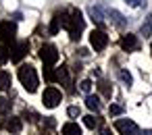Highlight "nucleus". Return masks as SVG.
Instances as JSON below:
<instances>
[{"label":"nucleus","mask_w":152,"mask_h":135,"mask_svg":"<svg viewBox=\"0 0 152 135\" xmlns=\"http://www.w3.org/2000/svg\"><path fill=\"white\" fill-rule=\"evenodd\" d=\"M65 27H67L71 40H79V38H81V31H83V27H86V21H83V17H81V11L71 9V11L67 13V23H65Z\"/></svg>","instance_id":"nucleus-1"},{"label":"nucleus","mask_w":152,"mask_h":135,"mask_svg":"<svg viewBox=\"0 0 152 135\" xmlns=\"http://www.w3.org/2000/svg\"><path fill=\"white\" fill-rule=\"evenodd\" d=\"M19 81L23 83V87H25L29 94H34V91L38 89V85H40L38 73H36V69H34L31 65H21V67H19Z\"/></svg>","instance_id":"nucleus-2"},{"label":"nucleus","mask_w":152,"mask_h":135,"mask_svg":"<svg viewBox=\"0 0 152 135\" xmlns=\"http://www.w3.org/2000/svg\"><path fill=\"white\" fill-rule=\"evenodd\" d=\"M15 36H17V25L11 21H2L0 23V42L2 44H15Z\"/></svg>","instance_id":"nucleus-3"},{"label":"nucleus","mask_w":152,"mask_h":135,"mask_svg":"<svg viewBox=\"0 0 152 135\" xmlns=\"http://www.w3.org/2000/svg\"><path fill=\"white\" fill-rule=\"evenodd\" d=\"M40 58H42L44 67H52V65L58 60V50H56V46L44 44V46L40 48Z\"/></svg>","instance_id":"nucleus-4"},{"label":"nucleus","mask_w":152,"mask_h":135,"mask_svg":"<svg viewBox=\"0 0 152 135\" xmlns=\"http://www.w3.org/2000/svg\"><path fill=\"white\" fill-rule=\"evenodd\" d=\"M90 44H92V48H94L96 52H100V50H104V48L108 46V36H106L102 29H94V31L90 33Z\"/></svg>","instance_id":"nucleus-5"},{"label":"nucleus","mask_w":152,"mask_h":135,"mask_svg":"<svg viewBox=\"0 0 152 135\" xmlns=\"http://www.w3.org/2000/svg\"><path fill=\"white\" fill-rule=\"evenodd\" d=\"M61 100H63L61 89H56V87H52V85L44 89V106H46V108H54V106H58Z\"/></svg>","instance_id":"nucleus-6"},{"label":"nucleus","mask_w":152,"mask_h":135,"mask_svg":"<svg viewBox=\"0 0 152 135\" xmlns=\"http://www.w3.org/2000/svg\"><path fill=\"white\" fill-rule=\"evenodd\" d=\"M115 129L121 133V135H140V129L133 120H127V118H119L115 123Z\"/></svg>","instance_id":"nucleus-7"},{"label":"nucleus","mask_w":152,"mask_h":135,"mask_svg":"<svg viewBox=\"0 0 152 135\" xmlns=\"http://www.w3.org/2000/svg\"><path fill=\"white\" fill-rule=\"evenodd\" d=\"M27 50H29V42H17V44H13V48H11V60L13 62H21V58L27 54Z\"/></svg>","instance_id":"nucleus-8"},{"label":"nucleus","mask_w":152,"mask_h":135,"mask_svg":"<svg viewBox=\"0 0 152 135\" xmlns=\"http://www.w3.org/2000/svg\"><path fill=\"white\" fill-rule=\"evenodd\" d=\"M65 23H67V13H56V15L52 17V21H50L48 31H50L52 36H56V33H58V29H61V27H65Z\"/></svg>","instance_id":"nucleus-9"},{"label":"nucleus","mask_w":152,"mask_h":135,"mask_svg":"<svg viewBox=\"0 0 152 135\" xmlns=\"http://www.w3.org/2000/svg\"><path fill=\"white\" fill-rule=\"evenodd\" d=\"M119 44H121V48H123L125 52H135V50L140 48V42H137V38H135V36H131V33L123 36Z\"/></svg>","instance_id":"nucleus-10"},{"label":"nucleus","mask_w":152,"mask_h":135,"mask_svg":"<svg viewBox=\"0 0 152 135\" xmlns=\"http://www.w3.org/2000/svg\"><path fill=\"white\" fill-rule=\"evenodd\" d=\"M11 106H13V102H11V100H7V98H0V129L4 127V118L9 116Z\"/></svg>","instance_id":"nucleus-11"},{"label":"nucleus","mask_w":152,"mask_h":135,"mask_svg":"<svg viewBox=\"0 0 152 135\" xmlns=\"http://www.w3.org/2000/svg\"><path fill=\"white\" fill-rule=\"evenodd\" d=\"M54 73H56V81L63 83V85H67V87L73 91V87H71V79H69V69H67V67H61V69H56Z\"/></svg>","instance_id":"nucleus-12"},{"label":"nucleus","mask_w":152,"mask_h":135,"mask_svg":"<svg viewBox=\"0 0 152 135\" xmlns=\"http://www.w3.org/2000/svg\"><path fill=\"white\" fill-rule=\"evenodd\" d=\"M4 127H7L11 133H19V131H21V127H23V123H21V118H19V116H11V118H7Z\"/></svg>","instance_id":"nucleus-13"},{"label":"nucleus","mask_w":152,"mask_h":135,"mask_svg":"<svg viewBox=\"0 0 152 135\" xmlns=\"http://www.w3.org/2000/svg\"><path fill=\"white\" fill-rule=\"evenodd\" d=\"M63 135H81V127L77 123H65L63 125Z\"/></svg>","instance_id":"nucleus-14"},{"label":"nucleus","mask_w":152,"mask_h":135,"mask_svg":"<svg viewBox=\"0 0 152 135\" xmlns=\"http://www.w3.org/2000/svg\"><path fill=\"white\" fill-rule=\"evenodd\" d=\"M140 33H142L144 38H150V36H152V15H148V17L144 19V23H142V27H140Z\"/></svg>","instance_id":"nucleus-15"},{"label":"nucleus","mask_w":152,"mask_h":135,"mask_svg":"<svg viewBox=\"0 0 152 135\" xmlns=\"http://www.w3.org/2000/svg\"><path fill=\"white\" fill-rule=\"evenodd\" d=\"M86 106L90 108V110H100V98L98 96H92V94H88V98H86Z\"/></svg>","instance_id":"nucleus-16"},{"label":"nucleus","mask_w":152,"mask_h":135,"mask_svg":"<svg viewBox=\"0 0 152 135\" xmlns=\"http://www.w3.org/2000/svg\"><path fill=\"white\" fill-rule=\"evenodd\" d=\"M11 87V75L7 71H0V91H7Z\"/></svg>","instance_id":"nucleus-17"},{"label":"nucleus","mask_w":152,"mask_h":135,"mask_svg":"<svg viewBox=\"0 0 152 135\" xmlns=\"http://www.w3.org/2000/svg\"><path fill=\"white\" fill-rule=\"evenodd\" d=\"M108 15L113 17V21H115V25H119V27H123V25H125V19H123V15H121L119 11H115V9H110V11H108Z\"/></svg>","instance_id":"nucleus-18"},{"label":"nucleus","mask_w":152,"mask_h":135,"mask_svg":"<svg viewBox=\"0 0 152 135\" xmlns=\"http://www.w3.org/2000/svg\"><path fill=\"white\" fill-rule=\"evenodd\" d=\"M98 91H100L104 98H110V96H113V87H110L106 81H100V83H98Z\"/></svg>","instance_id":"nucleus-19"},{"label":"nucleus","mask_w":152,"mask_h":135,"mask_svg":"<svg viewBox=\"0 0 152 135\" xmlns=\"http://www.w3.org/2000/svg\"><path fill=\"white\" fill-rule=\"evenodd\" d=\"M90 17L94 19V23H96V25H100V27H102V13H100V9L92 7V9H90Z\"/></svg>","instance_id":"nucleus-20"},{"label":"nucleus","mask_w":152,"mask_h":135,"mask_svg":"<svg viewBox=\"0 0 152 135\" xmlns=\"http://www.w3.org/2000/svg\"><path fill=\"white\" fill-rule=\"evenodd\" d=\"M44 79H46L48 83H54V81H56V73H54L52 67H44Z\"/></svg>","instance_id":"nucleus-21"},{"label":"nucleus","mask_w":152,"mask_h":135,"mask_svg":"<svg viewBox=\"0 0 152 135\" xmlns=\"http://www.w3.org/2000/svg\"><path fill=\"white\" fill-rule=\"evenodd\" d=\"M83 123H86V127H90V129H96L98 127V116H94V114H88V116H83Z\"/></svg>","instance_id":"nucleus-22"},{"label":"nucleus","mask_w":152,"mask_h":135,"mask_svg":"<svg viewBox=\"0 0 152 135\" xmlns=\"http://www.w3.org/2000/svg\"><path fill=\"white\" fill-rule=\"evenodd\" d=\"M11 58V52L4 48V46H0V67H2V65H7V60Z\"/></svg>","instance_id":"nucleus-23"},{"label":"nucleus","mask_w":152,"mask_h":135,"mask_svg":"<svg viewBox=\"0 0 152 135\" xmlns=\"http://www.w3.org/2000/svg\"><path fill=\"white\" fill-rule=\"evenodd\" d=\"M121 79L125 81V85H131V83H133V79H131V73H129L127 69H123V71H121Z\"/></svg>","instance_id":"nucleus-24"},{"label":"nucleus","mask_w":152,"mask_h":135,"mask_svg":"<svg viewBox=\"0 0 152 135\" xmlns=\"http://www.w3.org/2000/svg\"><path fill=\"white\" fill-rule=\"evenodd\" d=\"M79 89H81L83 94H90V89H92V81H90V79H83V81L79 83Z\"/></svg>","instance_id":"nucleus-25"},{"label":"nucleus","mask_w":152,"mask_h":135,"mask_svg":"<svg viewBox=\"0 0 152 135\" xmlns=\"http://www.w3.org/2000/svg\"><path fill=\"white\" fill-rule=\"evenodd\" d=\"M108 112H110L113 116H117V114H121V112H123V106H119V104H110Z\"/></svg>","instance_id":"nucleus-26"},{"label":"nucleus","mask_w":152,"mask_h":135,"mask_svg":"<svg viewBox=\"0 0 152 135\" xmlns=\"http://www.w3.org/2000/svg\"><path fill=\"white\" fill-rule=\"evenodd\" d=\"M79 112H81V110H79V106H71V108L67 110V114H69L71 118H75V116H79Z\"/></svg>","instance_id":"nucleus-27"},{"label":"nucleus","mask_w":152,"mask_h":135,"mask_svg":"<svg viewBox=\"0 0 152 135\" xmlns=\"http://www.w3.org/2000/svg\"><path fill=\"white\" fill-rule=\"evenodd\" d=\"M127 4H131V7H144L146 4V0H125Z\"/></svg>","instance_id":"nucleus-28"},{"label":"nucleus","mask_w":152,"mask_h":135,"mask_svg":"<svg viewBox=\"0 0 152 135\" xmlns=\"http://www.w3.org/2000/svg\"><path fill=\"white\" fill-rule=\"evenodd\" d=\"M100 135H113V131H110V129H102V133H100Z\"/></svg>","instance_id":"nucleus-29"},{"label":"nucleus","mask_w":152,"mask_h":135,"mask_svg":"<svg viewBox=\"0 0 152 135\" xmlns=\"http://www.w3.org/2000/svg\"><path fill=\"white\" fill-rule=\"evenodd\" d=\"M140 135H152V129H148V131H144V133H140Z\"/></svg>","instance_id":"nucleus-30"},{"label":"nucleus","mask_w":152,"mask_h":135,"mask_svg":"<svg viewBox=\"0 0 152 135\" xmlns=\"http://www.w3.org/2000/svg\"><path fill=\"white\" fill-rule=\"evenodd\" d=\"M150 48H152V46H150Z\"/></svg>","instance_id":"nucleus-31"}]
</instances>
